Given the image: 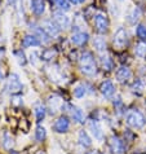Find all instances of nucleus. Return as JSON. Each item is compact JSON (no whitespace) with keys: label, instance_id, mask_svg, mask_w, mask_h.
Masks as SVG:
<instances>
[{"label":"nucleus","instance_id":"1","mask_svg":"<svg viewBox=\"0 0 146 154\" xmlns=\"http://www.w3.org/2000/svg\"><path fill=\"white\" fill-rule=\"evenodd\" d=\"M80 70L84 75L93 76L97 72V65L91 52H84L80 57Z\"/></svg>","mask_w":146,"mask_h":154},{"label":"nucleus","instance_id":"2","mask_svg":"<svg viewBox=\"0 0 146 154\" xmlns=\"http://www.w3.org/2000/svg\"><path fill=\"white\" fill-rule=\"evenodd\" d=\"M126 122L132 128H142L146 123V118L140 110L132 109V110H128L126 114Z\"/></svg>","mask_w":146,"mask_h":154},{"label":"nucleus","instance_id":"3","mask_svg":"<svg viewBox=\"0 0 146 154\" xmlns=\"http://www.w3.org/2000/svg\"><path fill=\"white\" fill-rule=\"evenodd\" d=\"M113 43H114L115 48L119 49V51L126 48V45L128 44V32L126 31V29H124V27H119L117 31H115Z\"/></svg>","mask_w":146,"mask_h":154},{"label":"nucleus","instance_id":"4","mask_svg":"<svg viewBox=\"0 0 146 154\" xmlns=\"http://www.w3.org/2000/svg\"><path fill=\"white\" fill-rule=\"evenodd\" d=\"M94 26H96V30L100 34L107 32V30H109V20H107L105 13L100 12V13L94 16Z\"/></svg>","mask_w":146,"mask_h":154},{"label":"nucleus","instance_id":"5","mask_svg":"<svg viewBox=\"0 0 146 154\" xmlns=\"http://www.w3.org/2000/svg\"><path fill=\"white\" fill-rule=\"evenodd\" d=\"M23 85H22V82H21L20 76L17 74H12L8 79V83H7V89L11 93H18L22 91Z\"/></svg>","mask_w":146,"mask_h":154},{"label":"nucleus","instance_id":"6","mask_svg":"<svg viewBox=\"0 0 146 154\" xmlns=\"http://www.w3.org/2000/svg\"><path fill=\"white\" fill-rule=\"evenodd\" d=\"M88 130L91 131V134L97 141H102L104 140V132H102V128L100 126L96 119H91L88 121Z\"/></svg>","mask_w":146,"mask_h":154},{"label":"nucleus","instance_id":"7","mask_svg":"<svg viewBox=\"0 0 146 154\" xmlns=\"http://www.w3.org/2000/svg\"><path fill=\"white\" fill-rule=\"evenodd\" d=\"M53 20H54V22L57 23V26L59 29H63V30H66L70 27V25H71V21H70V17H67L66 14H63V12H56V13L53 14Z\"/></svg>","mask_w":146,"mask_h":154},{"label":"nucleus","instance_id":"8","mask_svg":"<svg viewBox=\"0 0 146 154\" xmlns=\"http://www.w3.org/2000/svg\"><path fill=\"white\" fill-rule=\"evenodd\" d=\"M68 128H70V121H68V118L65 117V115L59 117L53 125V130L57 134H65V132H67Z\"/></svg>","mask_w":146,"mask_h":154},{"label":"nucleus","instance_id":"9","mask_svg":"<svg viewBox=\"0 0 146 154\" xmlns=\"http://www.w3.org/2000/svg\"><path fill=\"white\" fill-rule=\"evenodd\" d=\"M41 27L45 30L47 34L50 36V38H54L59 34V27L57 26V23L54 22V20H45L43 21V25Z\"/></svg>","mask_w":146,"mask_h":154},{"label":"nucleus","instance_id":"10","mask_svg":"<svg viewBox=\"0 0 146 154\" xmlns=\"http://www.w3.org/2000/svg\"><path fill=\"white\" fill-rule=\"evenodd\" d=\"M131 76H132V72L129 70V67L127 66H120L117 70V72H115V78H117L119 83L128 82V79H131Z\"/></svg>","mask_w":146,"mask_h":154},{"label":"nucleus","instance_id":"11","mask_svg":"<svg viewBox=\"0 0 146 154\" xmlns=\"http://www.w3.org/2000/svg\"><path fill=\"white\" fill-rule=\"evenodd\" d=\"M89 35L84 31H76L71 35V43L75 45H84L88 42Z\"/></svg>","mask_w":146,"mask_h":154},{"label":"nucleus","instance_id":"12","mask_svg":"<svg viewBox=\"0 0 146 154\" xmlns=\"http://www.w3.org/2000/svg\"><path fill=\"white\" fill-rule=\"evenodd\" d=\"M30 7H31V12L35 16H41L45 12L44 0H31L30 2Z\"/></svg>","mask_w":146,"mask_h":154},{"label":"nucleus","instance_id":"13","mask_svg":"<svg viewBox=\"0 0 146 154\" xmlns=\"http://www.w3.org/2000/svg\"><path fill=\"white\" fill-rule=\"evenodd\" d=\"M41 44V40L38 38L35 34H30V35H26L22 40V47L25 48H30V47H39Z\"/></svg>","mask_w":146,"mask_h":154},{"label":"nucleus","instance_id":"14","mask_svg":"<svg viewBox=\"0 0 146 154\" xmlns=\"http://www.w3.org/2000/svg\"><path fill=\"white\" fill-rule=\"evenodd\" d=\"M110 148L115 154H123V152H124L123 141L119 137H117V136H113V137L110 139Z\"/></svg>","mask_w":146,"mask_h":154},{"label":"nucleus","instance_id":"15","mask_svg":"<svg viewBox=\"0 0 146 154\" xmlns=\"http://www.w3.org/2000/svg\"><path fill=\"white\" fill-rule=\"evenodd\" d=\"M78 141H79V144L83 148L92 146V139H91V136H89L88 132L84 131V130L79 131V134H78Z\"/></svg>","mask_w":146,"mask_h":154},{"label":"nucleus","instance_id":"16","mask_svg":"<svg viewBox=\"0 0 146 154\" xmlns=\"http://www.w3.org/2000/svg\"><path fill=\"white\" fill-rule=\"evenodd\" d=\"M101 93L104 95L105 97H111L115 93V87L111 80H106V82H104L101 84Z\"/></svg>","mask_w":146,"mask_h":154},{"label":"nucleus","instance_id":"17","mask_svg":"<svg viewBox=\"0 0 146 154\" xmlns=\"http://www.w3.org/2000/svg\"><path fill=\"white\" fill-rule=\"evenodd\" d=\"M70 113H71V118L74 119L76 123H83L84 122V113L80 108H78V106H71Z\"/></svg>","mask_w":146,"mask_h":154},{"label":"nucleus","instance_id":"18","mask_svg":"<svg viewBox=\"0 0 146 154\" xmlns=\"http://www.w3.org/2000/svg\"><path fill=\"white\" fill-rule=\"evenodd\" d=\"M31 27H34V32H35V35L39 38V39H41L44 43H49L50 42V36L47 34V31L44 29H43L41 26H36V25H31Z\"/></svg>","mask_w":146,"mask_h":154},{"label":"nucleus","instance_id":"19","mask_svg":"<svg viewBox=\"0 0 146 154\" xmlns=\"http://www.w3.org/2000/svg\"><path fill=\"white\" fill-rule=\"evenodd\" d=\"M93 47H94V49H96L97 52L104 53L105 51H106V42H105V39H104V38H101V36L94 38V40H93Z\"/></svg>","mask_w":146,"mask_h":154},{"label":"nucleus","instance_id":"20","mask_svg":"<svg viewBox=\"0 0 146 154\" xmlns=\"http://www.w3.org/2000/svg\"><path fill=\"white\" fill-rule=\"evenodd\" d=\"M34 113H35V117H36V121L38 122H41L43 119L45 118V114H47V110L43 105L40 104H36L35 105V109H34Z\"/></svg>","mask_w":146,"mask_h":154},{"label":"nucleus","instance_id":"21","mask_svg":"<svg viewBox=\"0 0 146 154\" xmlns=\"http://www.w3.org/2000/svg\"><path fill=\"white\" fill-rule=\"evenodd\" d=\"M145 89V82L142 79H137L132 85V91L136 93V95H141Z\"/></svg>","mask_w":146,"mask_h":154},{"label":"nucleus","instance_id":"22","mask_svg":"<svg viewBox=\"0 0 146 154\" xmlns=\"http://www.w3.org/2000/svg\"><path fill=\"white\" fill-rule=\"evenodd\" d=\"M56 54H57V52H56L54 49H44L43 51V53L40 54V60H43V61H50V60H53L56 57Z\"/></svg>","mask_w":146,"mask_h":154},{"label":"nucleus","instance_id":"23","mask_svg":"<svg viewBox=\"0 0 146 154\" xmlns=\"http://www.w3.org/2000/svg\"><path fill=\"white\" fill-rule=\"evenodd\" d=\"M101 65L102 67H104V70H111L113 69V66H114V63H113V60H111L109 56H104V54H101Z\"/></svg>","mask_w":146,"mask_h":154},{"label":"nucleus","instance_id":"24","mask_svg":"<svg viewBox=\"0 0 146 154\" xmlns=\"http://www.w3.org/2000/svg\"><path fill=\"white\" fill-rule=\"evenodd\" d=\"M140 17H141V9L140 8H133L131 14L128 16V20H129V22L133 25V23H136L137 21L140 20Z\"/></svg>","mask_w":146,"mask_h":154},{"label":"nucleus","instance_id":"25","mask_svg":"<svg viewBox=\"0 0 146 154\" xmlns=\"http://www.w3.org/2000/svg\"><path fill=\"white\" fill-rule=\"evenodd\" d=\"M13 137L8 134V132H4L3 135V146L5 149H11L12 146H13Z\"/></svg>","mask_w":146,"mask_h":154},{"label":"nucleus","instance_id":"26","mask_svg":"<svg viewBox=\"0 0 146 154\" xmlns=\"http://www.w3.org/2000/svg\"><path fill=\"white\" fill-rule=\"evenodd\" d=\"M45 136H47V130L44 127H41V126H38L36 131H35V139H36V141L41 143V141L45 139Z\"/></svg>","mask_w":146,"mask_h":154},{"label":"nucleus","instance_id":"27","mask_svg":"<svg viewBox=\"0 0 146 154\" xmlns=\"http://www.w3.org/2000/svg\"><path fill=\"white\" fill-rule=\"evenodd\" d=\"M135 54L138 58H144L145 54H146V44H144V43L137 44L136 48H135Z\"/></svg>","mask_w":146,"mask_h":154},{"label":"nucleus","instance_id":"28","mask_svg":"<svg viewBox=\"0 0 146 154\" xmlns=\"http://www.w3.org/2000/svg\"><path fill=\"white\" fill-rule=\"evenodd\" d=\"M85 93H87V89H85V85H83V84L76 85L75 89H74V96H75L76 98L84 97V96H85Z\"/></svg>","mask_w":146,"mask_h":154},{"label":"nucleus","instance_id":"29","mask_svg":"<svg viewBox=\"0 0 146 154\" xmlns=\"http://www.w3.org/2000/svg\"><path fill=\"white\" fill-rule=\"evenodd\" d=\"M57 7H58V9L61 11V12H67V11H70V2H67V0H57Z\"/></svg>","mask_w":146,"mask_h":154},{"label":"nucleus","instance_id":"30","mask_svg":"<svg viewBox=\"0 0 146 154\" xmlns=\"http://www.w3.org/2000/svg\"><path fill=\"white\" fill-rule=\"evenodd\" d=\"M136 34L141 40H145L146 39V26H144V25H138L137 29H136Z\"/></svg>","mask_w":146,"mask_h":154},{"label":"nucleus","instance_id":"31","mask_svg":"<svg viewBox=\"0 0 146 154\" xmlns=\"http://www.w3.org/2000/svg\"><path fill=\"white\" fill-rule=\"evenodd\" d=\"M16 57H17V61H18L20 65H25V63H26V57H25V53L22 52V49L17 51V52H16Z\"/></svg>","mask_w":146,"mask_h":154},{"label":"nucleus","instance_id":"32","mask_svg":"<svg viewBox=\"0 0 146 154\" xmlns=\"http://www.w3.org/2000/svg\"><path fill=\"white\" fill-rule=\"evenodd\" d=\"M36 54H38V53L35 52V51L30 53V62H31L32 65H36Z\"/></svg>","mask_w":146,"mask_h":154},{"label":"nucleus","instance_id":"33","mask_svg":"<svg viewBox=\"0 0 146 154\" xmlns=\"http://www.w3.org/2000/svg\"><path fill=\"white\" fill-rule=\"evenodd\" d=\"M21 97H14L13 98V104H23V101H18Z\"/></svg>","mask_w":146,"mask_h":154},{"label":"nucleus","instance_id":"34","mask_svg":"<svg viewBox=\"0 0 146 154\" xmlns=\"http://www.w3.org/2000/svg\"><path fill=\"white\" fill-rule=\"evenodd\" d=\"M4 54H5V51H4V48H0V60H3Z\"/></svg>","mask_w":146,"mask_h":154},{"label":"nucleus","instance_id":"35","mask_svg":"<svg viewBox=\"0 0 146 154\" xmlns=\"http://www.w3.org/2000/svg\"><path fill=\"white\" fill-rule=\"evenodd\" d=\"M67 2H70V4H74V5H76V4L80 3V0H67Z\"/></svg>","mask_w":146,"mask_h":154},{"label":"nucleus","instance_id":"36","mask_svg":"<svg viewBox=\"0 0 146 154\" xmlns=\"http://www.w3.org/2000/svg\"><path fill=\"white\" fill-rule=\"evenodd\" d=\"M3 79H4V71L2 67H0V80H3Z\"/></svg>","mask_w":146,"mask_h":154},{"label":"nucleus","instance_id":"37","mask_svg":"<svg viewBox=\"0 0 146 154\" xmlns=\"http://www.w3.org/2000/svg\"><path fill=\"white\" fill-rule=\"evenodd\" d=\"M14 3H16V0H8V4H12V5H13Z\"/></svg>","mask_w":146,"mask_h":154},{"label":"nucleus","instance_id":"38","mask_svg":"<svg viewBox=\"0 0 146 154\" xmlns=\"http://www.w3.org/2000/svg\"><path fill=\"white\" fill-rule=\"evenodd\" d=\"M50 3H52V4H56V3H57V0H50Z\"/></svg>","mask_w":146,"mask_h":154},{"label":"nucleus","instance_id":"39","mask_svg":"<svg viewBox=\"0 0 146 154\" xmlns=\"http://www.w3.org/2000/svg\"><path fill=\"white\" fill-rule=\"evenodd\" d=\"M3 43V36H0V44H2Z\"/></svg>","mask_w":146,"mask_h":154},{"label":"nucleus","instance_id":"40","mask_svg":"<svg viewBox=\"0 0 146 154\" xmlns=\"http://www.w3.org/2000/svg\"><path fill=\"white\" fill-rule=\"evenodd\" d=\"M88 154H97L96 152H91V153H88Z\"/></svg>","mask_w":146,"mask_h":154},{"label":"nucleus","instance_id":"41","mask_svg":"<svg viewBox=\"0 0 146 154\" xmlns=\"http://www.w3.org/2000/svg\"><path fill=\"white\" fill-rule=\"evenodd\" d=\"M11 154H17V153H14V152H12V153H11Z\"/></svg>","mask_w":146,"mask_h":154},{"label":"nucleus","instance_id":"42","mask_svg":"<svg viewBox=\"0 0 146 154\" xmlns=\"http://www.w3.org/2000/svg\"><path fill=\"white\" fill-rule=\"evenodd\" d=\"M38 154H44V153H38Z\"/></svg>","mask_w":146,"mask_h":154}]
</instances>
